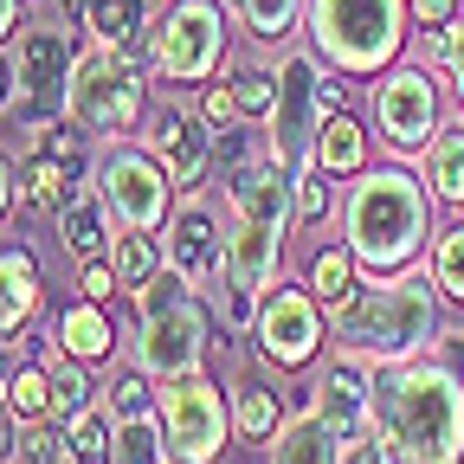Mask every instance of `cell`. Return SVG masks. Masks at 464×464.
<instances>
[{
  "instance_id": "cell-16",
  "label": "cell",
  "mask_w": 464,
  "mask_h": 464,
  "mask_svg": "<svg viewBox=\"0 0 464 464\" xmlns=\"http://www.w3.org/2000/svg\"><path fill=\"white\" fill-rule=\"evenodd\" d=\"M213 123L207 116H194V110H161L155 116V136H149V149H155V161L168 168V181L181 188V194H194L200 181H207V168H213V136H207Z\"/></svg>"
},
{
  "instance_id": "cell-44",
  "label": "cell",
  "mask_w": 464,
  "mask_h": 464,
  "mask_svg": "<svg viewBox=\"0 0 464 464\" xmlns=\"http://www.w3.org/2000/svg\"><path fill=\"white\" fill-rule=\"evenodd\" d=\"M20 103V72H14V52H0V116Z\"/></svg>"
},
{
  "instance_id": "cell-7",
  "label": "cell",
  "mask_w": 464,
  "mask_h": 464,
  "mask_svg": "<svg viewBox=\"0 0 464 464\" xmlns=\"http://www.w3.org/2000/svg\"><path fill=\"white\" fill-rule=\"evenodd\" d=\"M149 65L168 84H213L226 65V14L219 0H174L149 26Z\"/></svg>"
},
{
  "instance_id": "cell-35",
  "label": "cell",
  "mask_w": 464,
  "mask_h": 464,
  "mask_svg": "<svg viewBox=\"0 0 464 464\" xmlns=\"http://www.w3.org/2000/svg\"><path fill=\"white\" fill-rule=\"evenodd\" d=\"M432 284L445 290L451 304H464V226L439 232V246H432Z\"/></svg>"
},
{
  "instance_id": "cell-25",
  "label": "cell",
  "mask_w": 464,
  "mask_h": 464,
  "mask_svg": "<svg viewBox=\"0 0 464 464\" xmlns=\"http://www.w3.org/2000/svg\"><path fill=\"white\" fill-rule=\"evenodd\" d=\"M426 188L445 207H464V130H439L426 142Z\"/></svg>"
},
{
  "instance_id": "cell-41",
  "label": "cell",
  "mask_w": 464,
  "mask_h": 464,
  "mask_svg": "<svg viewBox=\"0 0 464 464\" xmlns=\"http://www.w3.org/2000/svg\"><path fill=\"white\" fill-rule=\"evenodd\" d=\"M200 116H207L213 130H232V123H239V97H232V78H226V84H207Z\"/></svg>"
},
{
  "instance_id": "cell-43",
  "label": "cell",
  "mask_w": 464,
  "mask_h": 464,
  "mask_svg": "<svg viewBox=\"0 0 464 464\" xmlns=\"http://www.w3.org/2000/svg\"><path fill=\"white\" fill-rule=\"evenodd\" d=\"M445 39H451V52H445V65H451V78H458V103H464V14L451 20V33H445Z\"/></svg>"
},
{
  "instance_id": "cell-2",
  "label": "cell",
  "mask_w": 464,
  "mask_h": 464,
  "mask_svg": "<svg viewBox=\"0 0 464 464\" xmlns=\"http://www.w3.org/2000/svg\"><path fill=\"white\" fill-rule=\"evenodd\" d=\"M329 335L342 355H362L374 368L387 362H413L439 342V297H432V277H374L355 284L348 297L329 310Z\"/></svg>"
},
{
  "instance_id": "cell-36",
  "label": "cell",
  "mask_w": 464,
  "mask_h": 464,
  "mask_svg": "<svg viewBox=\"0 0 464 464\" xmlns=\"http://www.w3.org/2000/svg\"><path fill=\"white\" fill-rule=\"evenodd\" d=\"M155 400H161V393H149V374H142V368H123V374L110 381V420L155 413Z\"/></svg>"
},
{
  "instance_id": "cell-12",
  "label": "cell",
  "mask_w": 464,
  "mask_h": 464,
  "mask_svg": "<svg viewBox=\"0 0 464 464\" xmlns=\"http://www.w3.org/2000/svg\"><path fill=\"white\" fill-rule=\"evenodd\" d=\"M252 335L265 348L271 368H304L316 348H323V304L310 290H265L258 297V316H252Z\"/></svg>"
},
{
  "instance_id": "cell-26",
  "label": "cell",
  "mask_w": 464,
  "mask_h": 464,
  "mask_svg": "<svg viewBox=\"0 0 464 464\" xmlns=\"http://www.w3.org/2000/svg\"><path fill=\"white\" fill-rule=\"evenodd\" d=\"M316 161L329 168V174H362V161H368V136H362V123L355 116H323V130H316Z\"/></svg>"
},
{
  "instance_id": "cell-5",
  "label": "cell",
  "mask_w": 464,
  "mask_h": 464,
  "mask_svg": "<svg viewBox=\"0 0 464 464\" xmlns=\"http://www.w3.org/2000/svg\"><path fill=\"white\" fill-rule=\"evenodd\" d=\"M136 310H142V329H136V368L142 374L174 381V374H194L207 362V310L194 304V284L174 265H161L136 290Z\"/></svg>"
},
{
  "instance_id": "cell-13",
  "label": "cell",
  "mask_w": 464,
  "mask_h": 464,
  "mask_svg": "<svg viewBox=\"0 0 464 464\" xmlns=\"http://www.w3.org/2000/svg\"><path fill=\"white\" fill-rule=\"evenodd\" d=\"M374 123L387 136V149L413 155L439 136V84L420 72V65H400L374 84Z\"/></svg>"
},
{
  "instance_id": "cell-27",
  "label": "cell",
  "mask_w": 464,
  "mask_h": 464,
  "mask_svg": "<svg viewBox=\"0 0 464 464\" xmlns=\"http://www.w3.org/2000/svg\"><path fill=\"white\" fill-rule=\"evenodd\" d=\"M310 14V0H232V20H239L258 45H277L297 33V20Z\"/></svg>"
},
{
  "instance_id": "cell-30",
  "label": "cell",
  "mask_w": 464,
  "mask_h": 464,
  "mask_svg": "<svg viewBox=\"0 0 464 464\" xmlns=\"http://www.w3.org/2000/svg\"><path fill=\"white\" fill-rule=\"evenodd\" d=\"M355 271H362V265H355V252H348V246H323V252L310 258V297L335 310L348 290H355Z\"/></svg>"
},
{
  "instance_id": "cell-23",
  "label": "cell",
  "mask_w": 464,
  "mask_h": 464,
  "mask_svg": "<svg viewBox=\"0 0 464 464\" xmlns=\"http://www.w3.org/2000/svg\"><path fill=\"white\" fill-rule=\"evenodd\" d=\"M277 426H284L277 387L258 381V374H246L239 387H232V432H239L246 445H265V439H277Z\"/></svg>"
},
{
  "instance_id": "cell-40",
  "label": "cell",
  "mask_w": 464,
  "mask_h": 464,
  "mask_svg": "<svg viewBox=\"0 0 464 464\" xmlns=\"http://www.w3.org/2000/svg\"><path fill=\"white\" fill-rule=\"evenodd\" d=\"M335 464H400V458L387 451V439H381V432H362V439H342Z\"/></svg>"
},
{
  "instance_id": "cell-18",
  "label": "cell",
  "mask_w": 464,
  "mask_h": 464,
  "mask_svg": "<svg viewBox=\"0 0 464 464\" xmlns=\"http://www.w3.org/2000/svg\"><path fill=\"white\" fill-rule=\"evenodd\" d=\"M72 155H78V136L72 130H52L26 161H20V207H39V213H58L72 200Z\"/></svg>"
},
{
  "instance_id": "cell-20",
  "label": "cell",
  "mask_w": 464,
  "mask_h": 464,
  "mask_svg": "<svg viewBox=\"0 0 464 464\" xmlns=\"http://www.w3.org/2000/svg\"><path fill=\"white\" fill-rule=\"evenodd\" d=\"M110 239H116V219H110L97 181L72 188V200L58 207V246H65L72 258H110Z\"/></svg>"
},
{
  "instance_id": "cell-37",
  "label": "cell",
  "mask_w": 464,
  "mask_h": 464,
  "mask_svg": "<svg viewBox=\"0 0 464 464\" xmlns=\"http://www.w3.org/2000/svg\"><path fill=\"white\" fill-rule=\"evenodd\" d=\"M232 97H239V116H271V103H277V72L239 65V72H232Z\"/></svg>"
},
{
  "instance_id": "cell-28",
  "label": "cell",
  "mask_w": 464,
  "mask_h": 464,
  "mask_svg": "<svg viewBox=\"0 0 464 464\" xmlns=\"http://www.w3.org/2000/svg\"><path fill=\"white\" fill-rule=\"evenodd\" d=\"M110 265H116V277H123V290L136 297V290L168 265L161 258V246L149 239V232H130V226H116V239H110Z\"/></svg>"
},
{
  "instance_id": "cell-29",
  "label": "cell",
  "mask_w": 464,
  "mask_h": 464,
  "mask_svg": "<svg viewBox=\"0 0 464 464\" xmlns=\"http://www.w3.org/2000/svg\"><path fill=\"white\" fill-rule=\"evenodd\" d=\"M65 464H116V420L78 413L65 426Z\"/></svg>"
},
{
  "instance_id": "cell-22",
  "label": "cell",
  "mask_w": 464,
  "mask_h": 464,
  "mask_svg": "<svg viewBox=\"0 0 464 464\" xmlns=\"http://www.w3.org/2000/svg\"><path fill=\"white\" fill-rule=\"evenodd\" d=\"M342 439L329 432V420L316 413V406H304V413H290L277 426V445H271V464H335Z\"/></svg>"
},
{
  "instance_id": "cell-14",
  "label": "cell",
  "mask_w": 464,
  "mask_h": 464,
  "mask_svg": "<svg viewBox=\"0 0 464 464\" xmlns=\"http://www.w3.org/2000/svg\"><path fill=\"white\" fill-rule=\"evenodd\" d=\"M161 258L181 271L194 290L226 277V239H219V219H213V207H207L200 194H188L181 213L168 219V232H161Z\"/></svg>"
},
{
  "instance_id": "cell-32",
  "label": "cell",
  "mask_w": 464,
  "mask_h": 464,
  "mask_svg": "<svg viewBox=\"0 0 464 464\" xmlns=\"http://www.w3.org/2000/svg\"><path fill=\"white\" fill-rule=\"evenodd\" d=\"M78 413H91V374H84V362H58L52 368V420L58 426H72Z\"/></svg>"
},
{
  "instance_id": "cell-47",
  "label": "cell",
  "mask_w": 464,
  "mask_h": 464,
  "mask_svg": "<svg viewBox=\"0 0 464 464\" xmlns=\"http://www.w3.org/2000/svg\"><path fill=\"white\" fill-rule=\"evenodd\" d=\"M7 381H14V355L0 348V400H7Z\"/></svg>"
},
{
  "instance_id": "cell-15",
  "label": "cell",
  "mask_w": 464,
  "mask_h": 464,
  "mask_svg": "<svg viewBox=\"0 0 464 464\" xmlns=\"http://www.w3.org/2000/svg\"><path fill=\"white\" fill-rule=\"evenodd\" d=\"M310 406L329 420L335 439H362V432H374V362H362V355L329 362V374L316 381V400H310Z\"/></svg>"
},
{
  "instance_id": "cell-8",
  "label": "cell",
  "mask_w": 464,
  "mask_h": 464,
  "mask_svg": "<svg viewBox=\"0 0 464 464\" xmlns=\"http://www.w3.org/2000/svg\"><path fill=\"white\" fill-rule=\"evenodd\" d=\"M155 413H161V432H168V458H174V464H213V458L226 451L232 406H226L219 381H207L200 368L161 381Z\"/></svg>"
},
{
  "instance_id": "cell-31",
  "label": "cell",
  "mask_w": 464,
  "mask_h": 464,
  "mask_svg": "<svg viewBox=\"0 0 464 464\" xmlns=\"http://www.w3.org/2000/svg\"><path fill=\"white\" fill-rule=\"evenodd\" d=\"M168 458V432L161 413H136V420H116V464H161Z\"/></svg>"
},
{
  "instance_id": "cell-11",
  "label": "cell",
  "mask_w": 464,
  "mask_h": 464,
  "mask_svg": "<svg viewBox=\"0 0 464 464\" xmlns=\"http://www.w3.org/2000/svg\"><path fill=\"white\" fill-rule=\"evenodd\" d=\"M91 181H97V194H103V207H110L116 226L155 232L168 219V188L174 181H168V168L155 161V149H110Z\"/></svg>"
},
{
  "instance_id": "cell-48",
  "label": "cell",
  "mask_w": 464,
  "mask_h": 464,
  "mask_svg": "<svg viewBox=\"0 0 464 464\" xmlns=\"http://www.w3.org/2000/svg\"><path fill=\"white\" fill-rule=\"evenodd\" d=\"M161 464H174V458H161Z\"/></svg>"
},
{
  "instance_id": "cell-1",
  "label": "cell",
  "mask_w": 464,
  "mask_h": 464,
  "mask_svg": "<svg viewBox=\"0 0 464 464\" xmlns=\"http://www.w3.org/2000/svg\"><path fill=\"white\" fill-rule=\"evenodd\" d=\"M374 432L400 464H464V381L426 355L374 368Z\"/></svg>"
},
{
  "instance_id": "cell-21",
  "label": "cell",
  "mask_w": 464,
  "mask_h": 464,
  "mask_svg": "<svg viewBox=\"0 0 464 464\" xmlns=\"http://www.w3.org/2000/svg\"><path fill=\"white\" fill-rule=\"evenodd\" d=\"M39 316V258L20 252H0V335H14Z\"/></svg>"
},
{
  "instance_id": "cell-6",
  "label": "cell",
  "mask_w": 464,
  "mask_h": 464,
  "mask_svg": "<svg viewBox=\"0 0 464 464\" xmlns=\"http://www.w3.org/2000/svg\"><path fill=\"white\" fill-rule=\"evenodd\" d=\"M142 72H136V58L123 45H91L78 52V65H72V97H65V116L84 130V136H130L142 123Z\"/></svg>"
},
{
  "instance_id": "cell-17",
  "label": "cell",
  "mask_w": 464,
  "mask_h": 464,
  "mask_svg": "<svg viewBox=\"0 0 464 464\" xmlns=\"http://www.w3.org/2000/svg\"><path fill=\"white\" fill-rule=\"evenodd\" d=\"M277 252H284V226H271V219H239V213H232L226 284L246 290V297H265L271 277H277Z\"/></svg>"
},
{
  "instance_id": "cell-9",
  "label": "cell",
  "mask_w": 464,
  "mask_h": 464,
  "mask_svg": "<svg viewBox=\"0 0 464 464\" xmlns=\"http://www.w3.org/2000/svg\"><path fill=\"white\" fill-rule=\"evenodd\" d=\"M323 65L310 52H290L277 65V103L265 116V155L297 174L304 161H316V130H323Z\"/></svg>"
},
{
  "instance_id": "cell-42",
  "label": "cell",
  "mask_w": 464,
  "mask_h": 464,
  "mask_svg": "<svg viewBox=\"0 0 464 464\" xmlns=\"http://www.w3.org/2000/svg\"><path fill=\"white\" fill-rule=\"evenodd\" d=\"M413 7V26H451L458 20V0H406Z\"/></svg>"
},
{
  "instance_id": "cell-3",
  "label": "cell",
  "mask_w": 464,
  "mask_h": 464,
  "mask_svg": "<svg viewBox=\"0 0 464 464\" xmlns=\"http://www.w3.org/2000/svg\"><path fill=\"white\" fill-rule=\"evenodd\" d=\"M426 226H432L426 181H413L406 168L355 174V188L342 200V246L368 271H406L426 246Z\"/></svg>"
},
{
  "instance_id": "cell-34",
  "label": "cell",
  "mask_w": 464,
  "mask_h": 464,
  "mask_svg": "<svg viewBox=\"0 0 464 464\" xmlns=\"http://www.w3.org/2000/svg\"><path fill=\"white\" fill-rule=\"evenodd\" d=\"M7 406H14L20 420H45V413H52V368H14Z\"/></svg>"
},
{
  "instance_id": "cell-39",
  "label": "cell",
  "mask_w": 464,
  "mask_h": 464,
  "mask_svg": "<svg viewBox=\"0 0 464 464\" xmlns=\"http://www.w3.org/2000/svg\"><path fill=\"white\" fill-rule=\"evenodd\" d=\"M78 290H84L91 304H110L116 290H123V277H116V265H110V258H84V277H78Z\"/></svg>"
},
{
  "instance_id": "cell-10",
  "label": "cell",
  "mask_w": 464,
  "mask_h": 464,
  "mask_svg": "<svg viewBox=\"0 0 464 464\" xmlns=\"http://www.w3.org/2000/svg\"><path fill=\"white\" fill-rule=\"evenodd\" d=\"M72 33L52 26V20H33L14 33V72H20V116L39 130L52 116H65V97H72Z\"/></svg>"
},
{
  "instance_id": "cell-45",
  "label": "cell",
  "mask_w": 464,
  "mask_h": 464,
  "mask_svg": "<svg viewBox=\"0 0 464 464\" xmlns=\"http://www.w3.org/2000/svg\"><path fill=\"white\" fill-rule=\"evenodd\" d=\"M14 194H20V188H14V161H7V155H0V219H7V207H14Z\"/></svg>"
},
{
  "instance_id": "cell-24",
  "label": "cell",
  "mask_w": 464,
  "mask_h": 464,
  "mask_svg": "<svg viewBox=\"0 0 464 464\" xmlns=\"http://www.w3.org/2000/svg\"><path fill=\"white\" fill-rule=\"evenodd\" d=\"M52 342L65 348L72 362H103L110 355V342H116V329H110V316H103V304H72L65 316H58V329H52Z\"/></svg>"
},
{
  "instance_id": "cell-4",
  "label": "cell",
  "mask_w": 464,
  "mask_h": 464,
  "mask_svg": "<svg viewBox=\"0 0 464 464\" xmlns=\"http://www.w3.org/2000/svg\"><path fill=\"white\" fill-rule=\"evenodd\" d=\"M406 0H310L304 14L316 52L348 78H381V65H393L406 45Z\"/></svg>"
},
{
  "instance_id": "cell-33",
  "label": "cell",
  "mask_w": 464,
  "mask_h": 464,
  "mask_svg": "<svg viewBox=\"0 0 464 464\" xmlns=\"http://www.w3.org/2000/svg\"><path fill=\"white\" fill-rule=\"evenodd\" d=\"M329 181H335V174H329L323 161H304L297 174H290V207H297V219H304V226H316V219L329 213V200H335V194H329Z\"/></svg>"
},
{
  "instance_id": "cell-38",
  "label": "cell",
  "mask_w": 464,
  "mask_h": 464,
  "mask_svg": "<svg viewBox=\"0 0 464 464\" xmlns=\"http://www.w3.org/2000/svg\"><path fill=\"white\" fill-rule=\"evenodd\" d=\"M20 464H65V426L26 420V432H20Z\"/></svg>"
},
{
  "instance_id": "cell-19",
  "label": "cell",
  "mask_w": 464,
  "mask_h": 464,
  "mask_svg": "<svg viewBox=\"0 0 464 464\" xmlns=\"http://www.w3.org/2000/svg\"><path fill=\"white\" fill-rule=\"evenodd\" d=\"M226 194H232V213H239V219H271V226L297 219V207H290V174L271 155L239 161V168H232V181H226Z\"/></svg>"
},
{
  "instance_id": "cell-46",
  "label": "cell",
  "mask_w": 464,
  "mask_h": 464,
  "mask_svg": "<svg viewBox=\"0 0 464 464\" xmlns=\"http://www.w3.org/2000/svg\"><path fill=\"white\" fill-rule=\"evenodd\" d=\"M14 26H20V0H0V39H14Z\"/></svg>"
}]
</instances>
